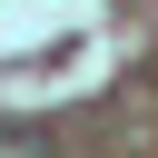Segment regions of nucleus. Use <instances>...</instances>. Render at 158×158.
I'll return each instance as SVG.
<instances>
[{
	"mask_svg": "<svg viewBox=\"0 0 158 158\" xmlns=\"http://www.w3.org/2000/svg\"><path fill=\"white\" fill-rule=\"evenodd\" d=\"M0 158H40V128H0Z\"/></svg>",
	"mask_w": 158,
	"mask_h": 158,
	"instance_id": "obj_1",
	"label": "nucleus"
}]
</instances>
